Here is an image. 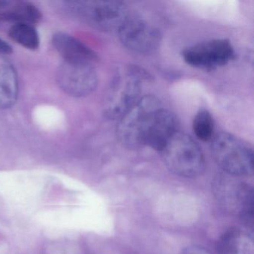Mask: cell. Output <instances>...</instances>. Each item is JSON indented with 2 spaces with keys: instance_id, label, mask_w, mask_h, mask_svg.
I'll return each mask as SVG.
<instances>
[{
  "instance_id": "cell-9",
  "label": "cell",
  "mask_w": 254,
  "mask_h": 254,
  "mask_svg": "<svg viewBox=\"0 0 254 254\" xmlns=\"http://www.w3.org/2000/svg\"><path fill=\"white\" fill-rule=\"evenodd\" d=\"M178 131L179 123L176 116L163 106L160 107L148 120L142 135V145L160 152Z\"/></svg>"
},
{
  "instance_id": "cell-3",
  "label": "cell",
  "mask_w": 254,
  "mask_h": 254,
  "mask_svg": "<svg viewBox=\"0 0 254 254\" xmlns=\"http://www.w3.org/2000/svg\"><path fill=\"white\" fill-rule=\"evenodd\" d=\"M211 151L217 164L232 176L254 173L252 147L232 133L220 132L211 139Z\"/></svg>"
},
{
  "instance_id": "cell-1",
  "label": "cell",
  "mask_w": 254,
  "mask_h": 254,
  "mask_svg": "<svg viewBox=\"0 0 254 254\" xmlns=\"http://www.w3.org/2000/svg\"><path fill=\"white\" fill-rule=\"evenodd\" d=\"M147 73L140 68L127 66L117 72L104 102V114L119 120L142 96V82Z\"/></svg>"
},
{
  "instance_id": "cell-16",
  "label": "cell",
  "mask_w": 254,
  "mask_h": 254,
  "mask_svg": "<svg viewBox=\"0 0 254 254\" xmlns=\"http://www.w3.org/2000/svg\"><path fill=\"white\" fill-rule=\"evenodd\" d=\"M180 254H211L206 248L200 246H190L183 250Z\"/></svg>"
},
{
  "instance_id": "cell-2",
  "label": "cell",
  "mask_w": 254,
  "mask_h": 254,
  "mask_svg": "<svg viewBox=\"0 0 254 254\" xmlns=\"http://www.w3.org/2000/svg\"><path fill=\"white\" fill-rule=\"evenodd\" d=\"M160 153L166 167L175 175L195 178L204 171L206 162L201 148L190 135L180 130Z\"/></svg>"
},
{
  "instance_id": "cell-5",
  "label": "cell",
  "mask_w": 254,
  "mask_h": 254,
  "mask_svg": "<svg viewBox=\"0 0 254 254\" xmlns=\"http://www.w3.org/2000/svg\"><path fill=\"white\" fill-rule=\"evenodd\" d=\"M161 106V102L156 96H142L119 120L117 135L120 142L132 149L142 147V135L148 120L152 113Z\"/></svg>"
},
{
  "instance_id": "cell-17",
  "label": "cell",
  "mask_w": 254,
  "mask_h": 254,
  "mask_svg": "<svg viewBox=\"0 0 254 254\" xmlns=\"http://www.w3.org/2000/svg\"><path fill=\"white\" fill-rule=\"evenodd\" d=\"M12 52V47L8 43L0 38V56H2V55L11 54Z\"/></svg>"
},
{
  "instance_id": "cell-11",
  "label": "cell",
  "mask_w": 254,
  "mask_h": 254,
  "mask_svg": "<svg viewBox=\"0 0 254 254\" xmlns=\"http://www.w3.org/2000/svg\"><path fill=\"white\" fill-rule=\"evenodd\" d=\"M42 17L41 11L32 2L0 0V20L34 25Z\"/></svg>"
},
{
  "instance_id": "cell-10",
  "label": "cell",
  "mask_w": 254,
  "mask_h": 254,
  "mask_svg": "<svg viewBox=\"0 0 254 254\" xmlns=\"http://www.w3.org/2000/svg\"><path fill=\"white\" fill-rule=\"evenodd\" d=\"M53 44L64 62L93 65L98 60L97 55L93 50L67 34L56 33L53 36Z\"/></svg>"
},
{
  "instance_id": "cell-13",
  "label": "cell",
  "mask_w": 254,
  "mask_h": 254,
  "mask_svg": "<svg viewBox=\"0 0 254 254\" xmlns=\"http://www.w3.org/2000/svg\"><path fill=\"white\" fill-rule=\"evenodd\" d=\"M18 97V79L13 65L0 56V108L14 106Z\"/></svg>"
},
{
  "instance_id": "cell-6",
  "label": "cell",
  "mask_w": 254,
  "mask_h": 254,
  "mask_svg": "<svg viewBox=\"0 0 254 254\" xmlns=\"http://www.w3.org/2000/svg\"><path fill=\"white\" fill-rule=\"evenodd\" d=\"M181 56L190 66L212 70L234 60L236 52L230 41L215 39L190 46L184 50Z\"/></svg>"
},
{
  "instance_id": "cell-4",
  "label": "cell",
  "mask_w": 254,
  "mask_h": 254,
  "mask_svg": "<svg viewBox=\"0 0 254 254\" xmlns=\"http://www.w3.org/2000/svg\"><path fill=\"white\" fill-rule=\"evenodd\" d=\"M72 12L92 27L117 33L130 15L124 2L118 1H76L69 3Z\"/></svg>"
},
{
  "instance_id": "cell-12",
  "label": "cell",
  "mask_w": 254,
  "mask_h": 254,
  "mask_svg": "<svg viewBox=\"0 0 254 254\" xmlns=\"http://www.w3.org/2000/svg\"><path fill=\"white\" fill-rule=\"evenodd\" d=\"M218 254H254L252 234L240 228L227 230L220 238Z\"/></svg>"
},
{
  "instance_id": "cell-14",
  "label": "cell",
  "mask_w": 254,
  "mask_h": 254,
  "mask_svg": "<svg viewBox=\"0 0 254 254\" xmlns=\"http://www.w3.org/2000/svg\"><path fill=\"white\" fill-rule=\"evenodd\" d=\"M9 37L22 47L30 50H38L40 37L34 25L29 23H14L8 31Z\"/></svg>"
},
{
  "instance_id": "cell-7",
  "label": "cell",
  "mask_w": 254,
  "mask_h": 254,
  "mask_svg": "<svg viewBox=\"0 0 254 254\" xmlns=\"http://www.w3.org/2000/svg\"><path fill=\"white\" fill-rule=\"evenodd\" d=\"M123 45L133 53L151 54L160 47L161 35L158 29L130 13L117 32Z\"/></svg>"
},
{
  "instance_id": "cell-8",
  "label": "cell",
  "mask_w": 254,
  "mask_h": 254,
  "mask_svg": "<svg viewBox=\"0 0 254 254\" xmlns=\"http://www.w3.org/2000/svg\"><path fill=\"white\" fill-rule=\"evenodd\" d=\"M57 81L66 94L84 97L97 87L98 75L93 64L64 62L58 69Z\"/></svg>"
},
{
  "instance_id": "cell-15",
  "label": "cell",
  "mask_w": 254,
  "mask_h": 254,
  "mask_svg": "<svg viewBox=\"0 0 254 254\" xmlns=\"http://www.w3.org/2000/svg\"><path fill=\"white\" fill-rule=\"evenodd\" d=\"M193 131L200 140L207 142L214 136V120L207 110H200L196 114L192 123Z\"/></svg>"
}]
</instances>
